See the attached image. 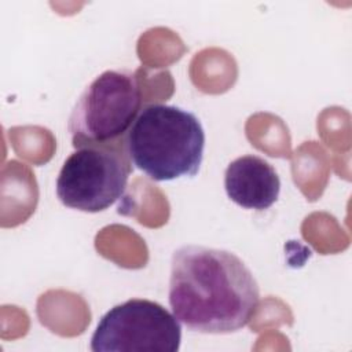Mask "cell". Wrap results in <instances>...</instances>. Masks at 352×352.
<instances>
[{"label":"cell","mask_w":352,"mask_h":352,"mask_svg":"<svg viewBox=\"0 0 352 352\" xmlns=\"http://www.w3.org/2000/svg\"><path fill=\"white\" fill-rule=\"evenodd\" d=\"M169 305L187 329L228 334L245 327L260 300L258 283L232 252L183 245L170 258Z\"/></svg>","instance_id":"1"},{"label":"cell","mask_w":352,"mask_h":352,"mask_svg":"<svg viewBox=\"0 0 352 352\" xmlns=\"http://www.w3.org/2000/svg\"><path fill=\"white\" fill-rule=\"evenodd\" d=\"M125 150L132 165L154 182L192 177L202 164L205 131L194 113L151 103L126 132Z\"/></svg>","instance_id":"2"},{"label":"cell","mask_w":352,"mask_h":352,"mask_svg":"<svg viewBox=\"0 0 352 352\" xmlns=\"http://www.w3.org/2000/svg\"><path fill=\"white\" fill-rule=\"evenodd\" d=\"M142 109V88L135 72H103L81 92L70 113L67 131L73 147L124 142Z\"/></svg>","instance_id":"3"},{"label":"cell","mask_w":352,"mask_h":352,"mask_svg":"<svg viewBox=\"0 0 352 352\" xmlns=\"http://www.w3.org/2000/svg\"><path fill=\"white\" fill-rule=\"evenodd\" d=\"M131 173L125 140L76 148L59 170L56 197L67 208L98 213L124 195Z\"/></svg>","instance_id":"4"},{"label":"cell","mask_w":352,"mask_h":352,"mask_svg":"<svg viewBox=\"0 0 352 352\" xmlns=\"http://www.w3.org/2000/svg\"><path fill=\"white\" fill-rule=\"evenodd\" d=\"M182 326L161 304L131 298L110 308L92 337L94 352H177Z\"/></svg>","instance_id":"5"},{"label":"cell","mask_w":352,"mask_h":352,"mask_svg":"<svg viewBox=\"0 0 352 352\" xmlns=\"http://www.w3.org/2000/svg\"><path fill=\"white\" fill-rule=\"evenodd\" d=\"M228 198L245 209L265 210L272 206L280 191V179L275 168L253 154L231 161L224 173Z\"/></svg>","instance_id":"6"}]
</instances>
